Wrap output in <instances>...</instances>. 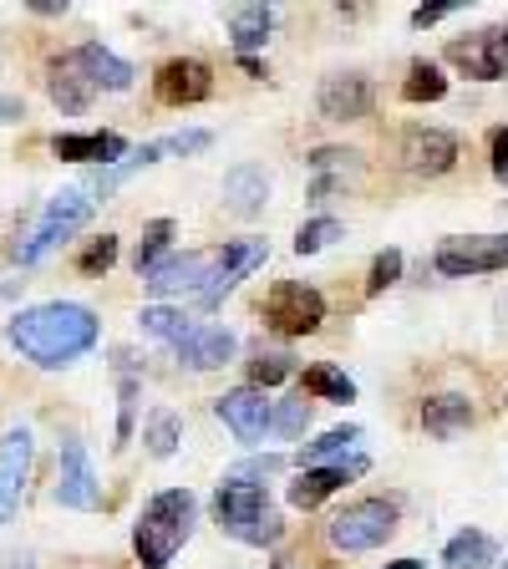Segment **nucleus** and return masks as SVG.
I'll use <instances>...</instances> for the list:
<instances>
[{
	"label": "nucleus",
	"instance_id": "1",
	"mask_svg": "<svg viewBox=\"0 0 508 569\" xmlns=\"http://www.w3.org/2000/svg\"><path fill=\"white\" fill-rule=\"evenodd\" d=\"M6 341L41 371H61L71 361H82L97 341H102V320L82 300H47V306L16 310L6 320Z\"/></svg>",
	"mask_w": 508,
	"mask_h": 569
},
{
	"label": "nucleus",
	"instance_id": "2",
	"mask_svg": "<svg viewBox=\"0 0 508 569\" xmlns=\"http://www.w3.org/2000/svg\"><path fill=\"white\" fill-rule=\"evenodd\" d=\"M193 523H199V498L189 488H163L142 503L138 523H132V555L142 569H168L173 555L189 545Z\"/></svg>",
	"mask_w": 508,
	"mask_h": 569
},
{
	"label": "nucleus",
	"instance_id": "3",
	"mask_svg": "<svg viewBox=\"0 0 508 569\" xmlns=\"http://www.w3.org/2000/svg\"><path fill=\"white\" fill-rule=\"evenodd\" d=\"M213 519H219V529L229 533V539H239V545H280V509L270 503V493H265L260 483H235V478H225L219 483V493H213Z\"/></svg>",
	"mask_w": 508,
	"mask_h": 569
},
{
	"label": "nucleus",
	"instance_id": "4",
	"mask_svg": "<svg viewBox=\"0 0 508 569\" xmlns=\"http://www.w3.org/2000/svg\"><path fill=\"white\" fill-rule=\"evenodd\" d=\"M92 219V193L87 189H61L47 199V209L36 213V224L26 229V239L16 244V260L21 264H41L51 249H61L77 229Z\"/></svg>",
	"mask_w": 508,
	"mask_h": 569
},
{
	"label": "nucleus",
	"instance_id": "5",
	"mask_svg": "<svg viewBox=\"0 0 508 569\" xmlns=\"http://www.w3.org/2000/svg\"><path fill=\"white\" fill-rule=\"evenodd\" d=\"M326 533H331V545L341 555H367V549L387 545L391 533H397V503L391 498H356V503H346L336 513Z\"/></svg>",
	"mask_w": 508,
	"mask_h": 569
},
{
	"label": "nucleus",
	"instance_id": "6",
	"mask_svg": "<svg viewBox=\"0 0 508 569\" xmlns=\"http://www.w3.org/2000/svg\"><path fill=\"white\" fill-rule=\"evenodd\" d=\"M213 142V132L209 128H183V132H168V138H158V142H142V148H132L122 163H112V168H102V173L92 178V193H118L122 183H128L132 173H142V168H153V163H168V158H189V153H203Z\"/></svg>",
	"mask_w": 508,
	"mask_h": 569
},
{
	"label": "nucleus",
	"instance_id": "7",
	"mask_svg": "<svg viewBox=\"0 0 508 569\" xmlns=\"http://www.w3.org/2000/svg\"><path fill=\"white\" fill-rule=\"evenodd\" d=\"M265 326L280 336H310L320 331V320H326V296H320L316 284L306 280H280L265 296Z\"/></svg>",
	"mask_w": 508,
	"mask_h": 569
},
{
	"label": "nucleus",
	"instance_id": "8",
	"mask_svg": "<svg viewBox=\"0 0 508 569\" xmlns=\"http://www.w3.org/2000/svg\"><path fill=\"white\" fill-rule=\"evenodd\" d=\"M219 270V249H189V254H168L158 270L142 274L148 296L158 300H199Z\"/></svg>",
	"mask_w": 508,
	"mask_h": 569
},
{
	"label": "nucleus",
	"instance_id": "9",
	"mask_svg": "<svg viewBox=\"0 0 508 569\" xmlns=\"http://www.w3.org/2000/svg\"><path fill=\"white\" fill-rule=\"evenodd\" d=\"M432 264H438L442 274H452V280L498 274V270H508V234H452L438 244Z\"/></svg>",
	"mask_w": 508,
	"mask_h": 569
},
{
	"label": "nucleus",
	"instance_id": "10",
	"mask_svg": "<svg viewBox=\"0 0 508 569\" xmlns=\"http://www.w3.org/2000/svg\"><path fill=\"white\" fill-rule=\"evenodd\" d=\"M265 260H270V244H265V239H229V244H219V270H213L209 290H203L193 306H203V310L225 306V296H235V284L249 280Z\"/></svg>",
	"mask_w": 508,
	"mask_h": 569
},
{
	"label": "nucleus",
	"instance_id": "11",
	"mask_svg": "<svg viewBox=\"0 0 508 569\" xmlns=\"http://www.w3.org/2000/svg\"><path fill=\"white\" fill-rule=\"evenodd\" d=\"M367 468H371V458L367 452H351V458H341V462H326V468H306V473L290 483V509H320L331 493H341L346 483H356V478H367Z\"/></svg>",
	"mask_w": 508,
	"mask_h": 569
},
{
	"label": "nucleus",
	"instance_id": "12",
	"mask_svg": "<svg viewBox=\"0 0 508 569\" xmlns=\"http://www.w3.org/2000/svg\"><path fill=\"white\" fill-rule=\"evenodd\" d=\"M51 498H57L61 509H77V513H92L97 503H102V483H97L92 458H87V448L77 438L61 442V468H57Z\"/></svg>",
	"mask_w": 508,
	"mask_h": 569
},
{
	"label": "nucleus",
	"instance_id": "13",
	"mask_svg": "<svg viewBox=\"0 0 508 569\" xmlns=\"http://www.w3.org/2000/svg\"><path fill=\"white\" fill-rule=\"evenodd\" d=\"M213 412H219V422H225L239 442H265V432L275 427V402L265 397L260 387H235V391H225V397L213 402Z\"/></svg>",
	"mask_w": 508,
	"mask_h": 569
},
{
	"label": "nucleus",
	"instance_id": "14",
	"mask_svg": "<svg viewBox=\"0 0 508 569\" xmlns=\"http://www.w3.org/2000/svg\"><path fill=\"white\" fill-rule=\"evenodd\" d=\"M448 61L474 82H498L508 71V31H474L448 41Z\"/></svg>",
	"mask_w": 508,
	"mask_h": 569
},
{
	"label": "nucleus",
	"instance_id": "15",
	"mask_svg": "<svg viewBox=\"0 0 508 569\" xmlns=\"http://www.w3.org/2000/svg\"><path fill=\"white\" fill-rule=\"evenodd\" d=\"M31 452H36L31 427H11L0 438V523H11L16 509H21L26 478H31Z\"/></svg>",
	"mask_w": 508,
	"mask_h": 569
},
{
	"label": "nucleus",
	"instance_id": "16",
	"mask_svg": "<svg viewBox=\"0 0 508 569\" xmlns=\"http://www.w3.org/2000/svg\"><path fill=\"white\" fill-rule=\"evenodd\" d=\"M153 92H158V102L163 107H199V102H209L213 97V71L203 67V61H193V57H173V61L158 67Z\"/></svg>",
	"mask_w": 508,
	"mask_h": 569
},
{
	"label": "nucleus",
	"instance_id": "17",
	"mask_svg": "<svg viewBox=\"0 0 508 569\" xmlns=\"http://www.w3.org/2000/svg\"><path fill=\"white\" fill-rule=\"evenodd\" d=\"M402 163L412 168L417 178H438L458 163V138L442 128H407L402 138Z\"/></svg>",
	"mask_w": 508,
	"mask_h": 569
},
{
	"label": "nucleus",
	"instance_id": "18",
	"mask_svg": "<svg viewBox=\"0 0 508 569\" xmlns=\"http://www.w3.org/2000/svg\"><path fill=\"white\" fill-rule=\"evenodd\" d=\"M235 351H239L235 331H225V326H203V320L173 346L178 367H189V371H219V367L235 361Z\"/></svg>",
	"mask_w": 508,
	"mask_h": 569
},
{
	"label": "nucleus",
	"instance_id": "19",
	"mask_svg": "<svg viewBox=\"0 0 508 569\" xmlns=\"http://www.w3.org/2000/svg\"><path fill=\"white\" fill-rule=\"evenodd\" d=\"M51 153H57L61 163H102V168H112V163H122L132 148H128L122 132H57V138H51Z\"/></svg>",
	"mask_w": 508,
	"mask_h": 569
},
{
	"label": "nucleus",
	"instance_id": "20",
	"mask_svg": "<svg viewBox=\"0 0 508 569\" xmlns=\"http://www.w3.org/2000/svg\"><path fill=\"white\" fill-rule=\"evenodd\" d=\"M320 112L331 122H356L371 112V82L367 77H356V71H341V77H326L320 82Z\"/></svg>",
	"mask_w": 508,
	"mask_h": 569
},
{
	"label": "nucleus",
	"instance_id": "21",
	"mask_svg": "<svg viewBox=\"0 0 508 569\" xmlns=\"http://www.w3.org/2000/svg\"><path fill=\"white\" fill-rule=\"evenodd\" d=\"M71 57H77V67L87 71L92 92H128L132 77H138V71H132L128 61L118 57V51H107L102 41H87V47H77Z\"/></svg>",
	"mask_w": 508,
	"mask_h": 569
},
{
	"label": "nucleus",
	"instance_id": "22",
	"mask_svg": "<svg viewBox=\"0 0 508 569\" xmlns=\"http://www.w3.org/2000/svg\"><path fill=\"white\" fill-rule=\"evenodd\" d=\"M225 203L239 213V219H255V213H265V203H270V178H265V168H255V163L229 168Z\"/></svg>",
	"mask_w": 508,
	"mask_h": 569
},
{
	"label": "nucleus",
	"instance_id": "23",
	"mask_svg": "<svg viewBox=\"0 0 508 569\" xmlns=\"http://www.w3.org/2000/svg\"><path fill=\"white\" fill-rule=\"evenodd\" d=\"M47 92H51V102H57L61 112H82V107L92 102V82H87V71L77 67V57H71V51L51 61Z\"/></svg>",
	"mask_w": 508,
	"mask_h": 569
},
{
	"label": "nucleus",
	"instance_id": "24",
	"mask_svg": "<svg viewBox=\"0 0 508 569\" xmlns=\"http://www.w3.org/2000/svg\"><path fill=\"white\" fill-rule=\"evenodd\" d=\"M422 427L432 432V438H458V432H468L474 427V402L468 397H458V391H448V397H432V402L422 407Z\"/></svg>",
	"mask_w": 508,
	"mask_h": 569
},
{
	"label": "nucleus",
	"instance_id": "25",
	"mask_svg": "<svg viewBox=\"0 0 508 569\" xmlns=\"http://www.w3.org/2000/svg\"><path fill=\"white\" fill-rule=\"evenodd\" d=\"M498 559L494 539H488L484 529H462L448 539V549H442V565L448 569H488Z\"/></svg>",
	"mask_w": 508,
	"mask_h": 569
},
{
	"label": "nucleus",
	"instance_id": "26",
	"mask_svg": "<svg viewBox=\"0 0 508 569\" xmlns=\"http://www.w3.org/2000/svg\"><path fill=\"white\" fill-rule=\"evenodd\" d=\"M270 26H275L270 6H239L235 21H229V36H235L239 57H249L255 47H265V41H270Z\"/></svg>",
	"mask_w": 508,
	"mask_h": 569
},
{
	"label": "nucleus",
	"instance_id": "27",
	"mask_svg": "<svg viewBox=\"0 0 508 569\" xmlns=\"http://www.w3.org/2000/svg\"><path fill=\"white\" fill-rule=\"evenodd\" d=\"M138 326H142V336H153V341H168V346H178L183 336L199 326V320H189L178 306H148L138 316Z\"/></svg>",
	"mask_w": 508,
	"mask_h": 569
},
{
	"label": "nucleus",
	"instance_id": "28",
	"mask_svg": "<svg viewBox=\"0 0 508 569\" xmlns=\"http://www.w3.org/2000/svg\"><path fill=\"white\" fill-rule=\"evenodd\" d=\"M356 442H361V427H356V422L331 427L326 438H316V442H306V448H300V462H306V468H326V458H336V462H341L346 452L356 448Z\"/></svg>",
	"mask_w": 508,
	"mask_h": 569
},
{
	"label": "nucleus",
	"instance_id": "29",
	"mask_svg": "<svg viewBox=\"0 0 508 569\" xmlns=\"http://www.w3.org/2000/svg\"><path fill=\"white\" fill-rule=\"evenodd\" d=\"M142 442H148L153 458H173L178 442H183V422H178L168 407H158V412H148V422H142Z\"/></svg>",
	"mask_w": 508,
	"mask_h": 569
},
{
	"label": "nucleus",
	"instance_id": "30",
	"mask_svg": "<svg viewBox=\"0 0 508 569\" xmlns=\"http://www.w3.org/2000/svg\"><path fill=\"white\" fill-rule=\"evenodd\" d=\"M306 397H320V402H356V381L336 367H306Z\"/></svg>",
	"mask_w": 508,
	"mask_h": 569
},
{
	"label": "nucleus",
	"instance_id": "31",
	"mask_svg": "<svg viewBox=\"0 0 508 569\" xmlns=\"http://www.w3.org/2000/svg\"><path fill=\"white\" fill-rule=\"evenodd\" d=\"M168 239H173V219H153V224L142 229L138 249H132V270H138V274L158 270V264H163V249H168Z\"/></svg>",
	"mask_w": 508,
	"mask_h": 569
},
{
	"label": "nucleus",
	"instance_id": "32",
	"mask_svg": "<svg viewBox=\"0 0 508 569\" xmlns=\"http://www.w3.org/2000/svg\"><path fill=\"white\" fill-rule=\"evenodd\" d=\"M402 97L407 102H442V97H448V77H442L432 61H417V67L407 71Z\"/></svg>",
	"mask_w": 508,
	"mask_h": 569
},
{
	"label": "nucleus",
	"instance_id": "33",
	"mask_svg": "<svg viewBox=\"0 0 508 569\" xmlns=\"http://www.w3.org/2000/svg\"><path fill=\"white\" fill-rule=\"evenodd\" d=\"M290 371H296V361H290V356L285 351H270V356H255V361H249V387H280L285 377H290Z\"/></svg>",
	"mask_w": 508,
	"mask_h": 569
},
{
	"label": "nucleus",
	"instance_id": "34",
	"mask_svg": "<svg viewBox=\"0 0 508 569\" xmlns=\"http://www.w3.org/2000/svg\"><path fill=\"white\" fill-rule=\"evenodd\" d=\"M346 229H341V219H310V224H300V234H296V254H320L326 244H336Z\"/></svg>",
	"mask_w": 508,
	"mask_h": 569
},
{
	"label": "nucleus",
	"instance_id": "35",
	"mask_svg": "<svg viewBox=\"0 0 508 569\" xmlns=\"http://www.w3.org/2000/svg\"><path fill=\"white\" fill-rule=\"evenodd\" d=\"M310 422V402H306V391L300 397H285L280 407H275V427L270 432H280V438H300Z\"/></svg>",
	"mask_w": 508,
	"mask_h": 569
},
{
	"label": "nucleus",
	"instance_id": "36",
	"mask_svg": "<svg viewBox=\"0 0 508 569\" xmlns=\"http://www.w3.org/2000/svg\"><path fill=\"white\" fill-rule=\"evenodd\" d=\"M112 264H118V234L92 239V244L77 254V270H82V274H107Z\"/></svg>",
	"mask_w": 508,
	"mask_h": 569
},
{
	"label": "nucleus",
	"instance_id": "37",
	"mask_svg": "<svg viewBox=\"0 0 508 569\" xmlns=\"http://www.w3.org/2000/svg\"><path fill=\"white\" fill-rule=\"evenodd\" d=\"M132 422H138V381L122 377V387H118V442H112L118 452L132 442Z\"/></svg>",
	"mask_w": 508,
	"mask_h": 569
},
{
	"label": "nucleus",
	"instance_id": "38",
	"mask_svg": "<svg viewBox=\"0 0 508 569\" xmlns=\"http://www.w3.org/2000/svg\"><path fill=\"white\" fill-rule=\"evenodd\" d=\"M402 280V249H381L377 260H371V280H367V296H381L391 284Z\"/></svg>",
	"mask_w": 508,
	"mask_h": 569
},
{
	"label": "nucleus",
	"instance_id": "39",
	"mask_svg": "<svg viewBox=\"0 0 508 569\" xmlns=\"http://www.w3.org/2000/svg\"><path fill=\"white\" fill-rule=\"evenodd\" d=\"M280 468H285V458H249V462H239L229 478H235V483H249V478H275Z\"/></svg>",
	"mask_w": 508,
	"mask_h": 569
},
{
	"label": "nucleus",
	"instance_id": "40",
	"mask_svg": "<svg viewBox=\"0 0 508 569\" xmlns=\"http://www.w3.org/2000/svg\"><path fill=\"white\" fill-rule=\"evenodd\" d=\"M458 11V0H438V6H417L412 11V26H438L442 16H452Z\"/></svg>",
	"mask_w": 508,
	"mask_h": 569
},
{
	"label": "nucleus",
	"instance_id": "41",
	"mask_svg": "<svg viewBox=\"0 0 508 569\" xmlns=\"http://www.w3.org/2000/svg\"><path fill=\"white\" fill-rule=\"evenodd\" d=\"M494 178L498 183H508V128L494 132Z\"/></svg>",
	"mask_w": 508,
	"mask_h": 569
},
{
	"label": "nucleus",
	"instance_id": "42",
	"mask_svg": "<svg viewBox=\"0 0 508 569\" xmlns=\"http://www.w3.org/2000/svg\"><path fill=\"white\" fill-rule=\"evenodd\" d=\"M21 118H26V107L16 97H0V122H21Z\"/></svg>",
	"mask_w": 508,
	"mask_h": 569
},
{
	"label": "nucleus",
	"instance_id": "43",
	"mask_svg": "<svg viewBox=\"0 0 508 569\" xmlns=\"http://www.w3.org/2000/svg\"><path fill=\"white\" fill-rule=\"evenodd\" d=\"M381 569H427L422 559H397V565H381Z\"/></svg>",
	"mask_w": 508,
	"mask_h": 569
},
{
	"label": "nucleus",
	"instance_id": "44",
	"mask_svg": "<svg viewBox=\"0 0 508 569\" xmlns=\"http://www.w3.org/2000/svg\"><path fill=\"white\" fill-rule=\"evenodd\" d=\"M498 569H508V565H498Z\"/></svg>",
	"mask_w": 508,
	"mask_h": 569
}]
</instances>
